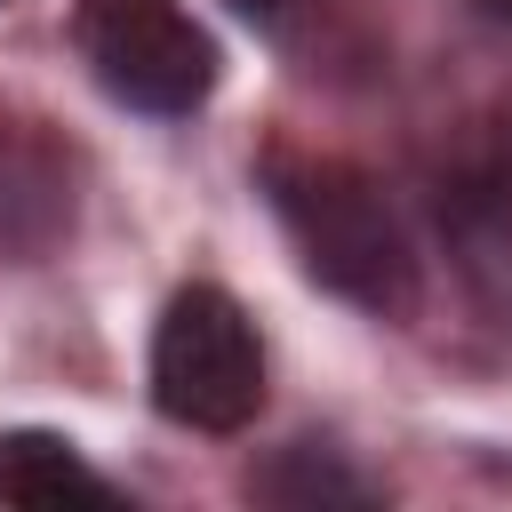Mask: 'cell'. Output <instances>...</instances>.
<instances>
[{"instance_id": "6da1fadb", "label": "cell", "mask_w": 512, "mask_h": 512, "mask_svg": "<svg viewBox=\"0 0 512 512\" xmlns=\"http://www.w3.org/2000/svg\"><path fill=\"white\" fill-rule=\"evenodd\" d=\"M256 184H264L288 248L304 256V272L328 296H344V304H360L376 320H416L424 264H416V240H408V224L392 216V200L376 192L368 168H352L336 152L272 144Z\"/></svg>"}, {"instance_id": "7a4b0ae2", "label": "cell", "mask_w": 512, "mask_h": 512, "mask_svg": "<svg viewBox=\"0 0 512 512\" xmlns=\"http://www.w3.org/2000/svg\"><path fill=\"white\" fill-rule=\"evenodd\" d=\"M152 408L184 432H240L264 408V344L224 288H176L152 328Z\"/></svg>"}, {"instance_id": "3957f363", "label": "cell", "mask_w": 512, "mask_h": 512, "mask_svg": "<svg viewBox=\"0 0 512 512\" xmlns=\"http://www.w3.org/2000/svg\"><path fill=\"white\" fill-rule=\"evenodd\" d=\"M72 40L88 72L136 112H200L216 88V40L184 16V0H72Z\"/></svg>"}, {"instance_id": "277c9868", "label": "cell", "mask_w": 512, "mask_h": 512, "mask_svg": "<svg viewBox=\"0 0 512 512\" xmlns=\"http://www.w3.org/2000/svg\"><path fill=\"white\" fill-rule=\"evenodd\" d=\"M72 216H80L72 144L32 112H0V264L56 256L72 240Z\"/></svg>"}, {"instance_id": "5b68a950", "label": "cell", "mask_w": 512, "mask_h": 512, "mask_svg": "<svg viewBox=\"0 0 512 512\" xmlns=\"http://www.w3.org/2000/svg\"><path fill=\"white\" fill-rule=\"evenodd\" d=\"M432 216H440L448 264L472 288V304L496 328H512V184L496 168H448L432 184Z\"/></svg>"}, {"instance_id": "8992f818", "label": "cell", "mask_w": 512, "mask_h": 512, "mask_svg": "<svg viewBox=\"0 0 512 512\" xmlns=\"http://www.w3.org/2000/svg\"><path fill=\"white\" fill-rule=\"evenodd\" d=\"M112 480L64 440V432H0V504H104Z\"/></svg>"}, {"instance_id": "52a82bcc", "label": "cell", "mask_w": 512, "mask_h": 512, "mask_svg": "<svg viewBox=\"0 0 512 512\" xmlns=\"http://www.w3.org/2000/svg\"><path fill=\"white\" fill-rule=\"evenodd\" d=\"M248 496H264V504H368L376 488L360 480V472H344L328 448H312V440H296V448H280L264 472H248Z\"/></svg>"}, {"instance_id": "ba28073f", "label": "cell", "mask_w": 512, "mask_h": 512, "mask_svg": "<svg viewBox=\"0 0 512 512\" xmlns=\"http://www.w3.org/2000/svg\"><path fill=\"white\" fill-rule=\"evenodd\" d=\"M232 8H240V16H264V24H272V16H288V0H232Z\"/></svg>"}, {"instance_id": "9c48e42d", "label": "cell", "mask_w": 512, "mask_h": 512, "mask_svg": "<svg viewBox=\"0 0 512 512\" xmlns=\"http://www.w3.org/2000/svg\"><path fill=\"white\" fill-rule=\"evenodd\" d=\"M480 8H488V16H504V24H512V0H480Z\"/></svg>"}]
</instances>
